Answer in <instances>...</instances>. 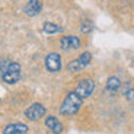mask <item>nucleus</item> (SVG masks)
Instances as JSON below:
<instances>
[{
	"mask_svg": "<svg viewBox=\"0 0 134 134\" xmlns=\"http://www.w3.org/2000/svg\"><path fill=\"white\" fill-rule=\"evenodd\" d=\"M91 61H92V54L89 53V51H85V53H82L77 58L71 60L70 63L67 64V70L71 71V73L80 71V70H83L85 67L89 66V64H91Z\"/></svg>",
	"mask_w": 134,
	"mask_h": 134,
	"instance_id": "obj_3",
	"label": "nucleus"
},
{
	"mask_svg": "<svg viewBox=\"0 0 134 134\" xmlns=\"http://www.w3.org/2000/svg\"><path fill=\"white\" fill-rule=\"evenodd\" d=\"M60 45L63 50H77L82 45V41L79 37L74 35H66L60 40Z\"/></svg>",
	"mask_w": 134,
	"mask_h": 134,
	"instance_id": "obj_7",
	"label": "nucleus"
},
{
	"mask_svg": "<svg viewBox=\"0 0 134 134\" xmlns=\"http://www.w3.org/2000/svg\"><path fill=\"white\" fill-rule=\"evenodd\" d=\"M83 98L77 93L76 91H71L67 93V96L64 98L63 104L60 105V114L64 117H71V115L77 114L79 109L83 105Z\"/></svg>",
	"mask_w": 134,
	"mask_h": 134,
	"instance_id": "obj_2",
	"label": "nucleus"
},
{
	"mask_svg": "<svg viewBox=\"0 0 134 134\" xmlns=\"http://www.w3.org/2000/svg\"><path fill=\"white\" fill-rule=\"evenodd\" d=\"M42 10V3L41 0H29L24 7V12L26 16L29 18H34V16H38Z\"/></svg>",
	"mask_w": 134,
	"mask_h": 134,
	"instance_id": "obj_8",
	"label": "nucleus"
},
{
	"mask_svg": "<svg viewBox=\"0 0 134 134\" xmlns=\"http://www.w3.org/2000/svg\"><path fill=\"white\" fill-rule=\"evenodd\" d=\"M42 31L45 34H48V35H53V34H57V32H61L63 31V28L58 26L57 24H54V22H45L42 26Z\"/></svg>",
	"mask_w": 134,
	"mask_h": 134,
	"instance_id": "obj_12",
	"label": "nucleus"
},
{
	"mask_svg": "<svg viewBox=\"0 0 134 134\" xmlns=\"http://www.w3.org/2000/svg\"><path fill=\"white\" fill-rule=\"evenodd\" d=\"M0 76L4 83L15 85L20 79V64L16 61H10L9 58L0 61Z\"/></svg>",
	"mask_w": 134,
	"mask_h": 134,
	"instance_id": "obj_1",
	"label": "nucleus"
},
{
	"mask_svg": "<svg viewBox=\"0 0 134 134\" xmlns=\"http://www.w3.org/2000/svg\"><path fill=\"white\" fill-rule=\"evenodd\" d=\"M124 96H125V99H127L128 102H134V87H130L128 91H125Z\"/></svg>",
	"mask_w": 134,
	"mask_h": 134,
	"instance_id": "obj_14",
	"label": "nucleus"
},
{
	"mask_svg": "<svg viewBox=\"0 0 134 134\" xmlns=\"http://www.w3.org/2000/svg\"><path fill=\"white\" fill-rule=\"evenodd\" d=\"M45 112H47L45 107L40 102H35V104H32L31 107H28L25 109V117L29 121H38L45 115Z\"/></svg>",
	"mask_w": 134,
	"mask_h": 134,
	"instance_id": "obj_4",
	"label": "nucleus"
},
{
	"mask_svg": "<svg viewBox=\"0 0 134 134\" xmlns=\"http://www.w3.org/2000/svg\"><path fill=\"white\" fill-rule=\"evenodd\" d=\"M121 87V80L118 79L117 76H111L109 79L107 80V91L109 93H115V92L120 91Z\"/></svg>",
	"mask_w": 134,
	"mask_h": 134,
	"instance_id": "obj_11",
	"label": "nucleus"
},
{
	"mask_svg": "<svg viewBox=\"0 0 134 134\" xmlns=\"http://www.w3.org/2000/svg\"><path fill=\"white\" fill-rule=\"evenodd\" d=\"M45 69L51 73L60 71L61 69V57L58 53H50L45 57Z\"/></svg>",
	"mask_w": 134,
	"mask_h": 134,
	"instance_id": "obj_6",
	"label": "nucleus"
},
{
	"mask_svg": "<svg viewBox=\"0 0 134 134\" xmlns=\"http://www.w3.org/2000/svg\"><path fill=\"white\" fill-rule=\"evenodd\" d=\"M74 91L80 95L83 99H86V98H89L92 93H93V91H95V82L92 80V79H82V80L77 83V86H76Z\"/></svg>",
	"mask_w": 134,
	"mask_h": 134,
	"instance_id": "obj_5",
	"label": "nucleus"
},
{
	"mask_svg": "<svg viewBox=\"0 0 134 134\" xmlns=\"http://www.w3.org/2000/svg\"><path fill=\"white\" fill-rule=\"evenodd\" d=\"M45 127L51 131L53 134H61L63 133V124L58 121L57 117L50 115V117L45 118Z\"/></svg>",
	"mask_w": 134,
	"mask_h": 134,
	"instance_id": "obj_9",
	"label": "nucleus"
},
{
	"mask_svg": "<svg viewBox=\"0 0 134 134\" xmlns=\"http://www.w3.org/2000/svg\"><path fill=\"white\" fill-rule=\"evenodd\" d=\"M92 29H93V24H92L91 20H83L80 25V31L82 34H85V35H87V34H91Z\"/></svg>",
	"mask_w": 134,
	"mask_h": 134,
	"instance_id": "obj_13",
	"label": "nucleus"
},
{
	"mask_svg": "<svg viewBox=\"0 0 134 134\" xmlns=\"http://www.w3.org/2000/svg\"><path fill=\"white\" fill-rule=\"evenodd\" d=\"M28 133V125L22 122H12L7 124L3 130V134H26Z\"/></svg>",
	"mask_w": 134,
	"mask_h": 134,
	"instance_id": "obj_10",
	"label": "nucleus"
}]
</instances>
